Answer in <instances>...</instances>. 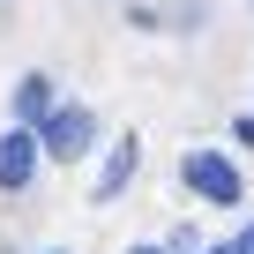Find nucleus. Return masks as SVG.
Returning a JSON list of instances; mask_svg holds the SVG:
<instances>
[{"mask_svg": "<svg viewBox=\"0 0 254 254\" xmlns=\"http://www.w3.org/2000/svg\"><path fill=\"white\" fill-rule=\"evenodd\" d=\"M38 142H45V157H60V165H75L90 142H97V112L90 105H60L45 127H38Z\"/></svg>", "mask_w": 254, "mask_h": 254, "instance_id": "f257e3e1", "label": "nucleus"}, {"mask_svg": "<svg viewBox=\"0 0 254 254\" xmlns=\"http://www.w3.org/2000/svg\"><path fill=\"white\" fill-rule=\"evenodd\" d=\"M180 180H187V194H202V202H217V209L239 202V172H232L217 150H187V157H180Z\"/></svg>", "mask_w": 254, "mask_h": 254, "instance_id": "f03ea898", "label": "nucleus"}, {"mask_svg": "<svg viewBox=\"0 0 254 254\" xmlns=\"http://www.w3.org/2000/svg\"><path fill=\"white\" fill-rule=\"evenodd\" d=\"M30 172H38V135L30 127H8L0 135V187H30Z\"/></svg>", "mask_w": 254, "mask_h": 254, "instance_id": "7ed1b4c3", "label": "nucleus"}, {"mask_svg": "<svg viewBox=\"0 0 254 254\" xmlns=\"http://www.w3.org/2000/svg\"><path fill=\"white\" fill-rule=\"evenodd\" d=\"M135 165H142V142H135V135H120L112 157H105V172H97V194H90V202H120V187L135 180Z\"/></svg>", "mask_w": 254, "mask_h": 254, "instance_id": "20e7f679", "label": "nucleus"}, {"mask_svg": "<svg viewBox=\"0 0 254 254\" xmlns=\"http://www.w3.org/2000/svg\"><path fill=\"white\" fill-rule=\"evenodd\" d=\"M53 112H60L53 75H23V82H15V127H45Z\"/></svg>", "mask_w": 254, "mask_h": 254, "instance_id": "39448f33", "label": "nucleus"}, {"mask_svg": "<svg viewBox=\"0 0 254 254\" xmlns=\"http://www.w3.org/2000/svg\"><path fill=\"white\" fill-rule=\"evenodd\" d=\"M232 142H247V150H254V120H232Z\"/></svg>", "mask_w": 254, "mask_h": 254, "instance_id": "423d86ee", "label": "nucleus"}, {"mask_svg": "<svg viewBox=\"0 0 254 254\" xmlns=\"http://www.w3.org/2000/svg\"><path fill=\"white\" fill-rule=\"evenodd\" d=\"M232 254H254V224H247V232H239V239H232Z\"/></svg>", "mask_w": 254, "mask_h": 254, "instance_id": "0eeeda50", "label": "nucleus"}, {"mask_svg": "<svg viewBox=\"0 0 254 254\" xmlns=\"http://www.w3.org/2000/svg\"><path fill=\"white\" fill-rule=\"evenodd\" d=\"M127 254H165V247H127Z\"/></svg>", "mask_w": 254, "mask_h": 254, "instance_id": "6e6552de", "label": "nucleus"}, {"mask_svg": "<svg viewBox=\"0 0 254 254\" xmlns=\"http://www.w3.org/2000/svg\"><path fill=\"white\" fill-rule=\"evenodd\" d=\"M209 254H232V247H209Z\"/></svg>", "mask_w": 254, "mask_h": 254, "instance_id": "1a4fd4ad", "label": "nucleus"}]
</instances>
